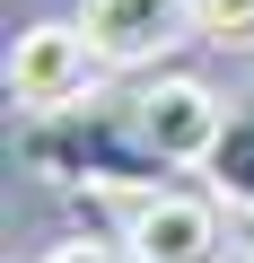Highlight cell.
Instances as JSON below:
<instances>
[{"label":"cell","instance_id":"6da1fadb","mask_svg":"<svg viewBox=\"0 0 254 263\" xmlns=\"http://www.w3.org/2000/svg\"><path fill=\"white\" fill-rule=\"evenodd\" d=\"M18 158L44 184H96V193H149V184H167V158L149 149V132L132 123V97H123V105L79 97V105L27 114Z\"/></svg>","mask_w":254,"mask_h":263},{"label":"cell","instance_id":"7a4b0ae2","mask_svg":"<svg viewBox=\"0 0 254 263\" xmlns=\"http://www.w3.org/2000/svg\"><path fill=\"white\" fill-rule=\"evenodd\" d=\"M219 211H228L219 193H175V184L123 193V254L132 263H228Z\"/></svg>","mask_w":254,"mask_h":263},{"label":"cell","instance_id":"3957f363","mask_svg":"<svg viewBox=\"0 0 254 263\" xmlns=\"http://www.w3.org/2000/svg\"><path fill=\"white\" fill-rule=\"evenodd\" d=\"M96 44H88V27H62V18H35V27H18V44H9V105L18 114H53V105H79L88 88H96Z\"/></svg>","mask_w":254,"mask_h":263},{"label":"cell","instance_id":"277c9868","mask_svg":"<svg viewBox=\"0 0 254 263\" xmlns=\"http://www.w3.org/2000/svg\"><path fill=\"white\" fill-rule=\"evenodd\" d=\"M132 123L149 132V149H158L167 167H202L210 141H219V123H228V105H219L202 79H149V88L132 97Z\"/></svg>","mask_w":254,"mask_h":263},{"label":"cell","instance_id":"5b68a950","mask_svg":"<svg viewBox=\"0 0 254 263\" xmlns=\"http://www.w3.org/2000/svg\"><path fill=\"white\" fill-rule=\"evenodd\" d=\"M79 27H88L96 62L141 70V62H158L167 44H184V35H193V0H88Z\"/></svg>","mask_w":254,"mask_h":263},{"label":"cell","instance_id":"8992f818","mask_svg":"<svg viewBox=\"0 0 254 263\" xmlns=\"http://www.w3.org/2000/svg\"><path fill=\"white\" fill-rule=\"evenodd\" d=\"M202 176H210V193H219L228 211L254 219V105H228V123H219V141H210Z\"/></svg>","mask_w":254,"mask_h":263},{"label":"cell","instance_id":"52a82bcc","mask_svg":"<svg viewBox=\"0 0 254 263\" xmlns=\"http://www.w3.org/2000/svg\"><path fill=\"white\" fill-rule=\"evenodd\" d=\"M193 35L219 53H254V0H193Z\"/></svg>","mask_w":254,"mask_h":263},{"label":"cell","instance_id":"ba28073f","mask_svg":"<svg viewBox=\"0 0 254 263\" xmlns=\"http://www.w3.org/2000/svg\"><path fill=\"white\" fill-rule=\"evenodd\" d=\"M44 263H132L123 246H96V237H70V246H53Z\"/></svg>","mask_w":254,"mask_h":263},{"label":"cell","instance_id":"9c48e42d","mask_svg":"<svg viewBox=\"0 0 254 263\" xmlns=\"http://www.w3.org/2000/svg\"><path fill=\"white\" fill-rule=\"evenodd\" d=\"M245 254H254V219H245Z\"/></svg>","mask_w":254,"mask_h":263},{"label":"cell","instance_id":"30bf717a","mask_svg":"<svg viewBox=\"0 0 254 263\" xmlns=\"http://www.w3.org/2000/svg\"><path fill=\"white\" fill-rule=\"evenodd\" d=\"M245 263H254V254H245Z\"/></svg>","mask_w":254,"mask_h":263}]
</instances>
